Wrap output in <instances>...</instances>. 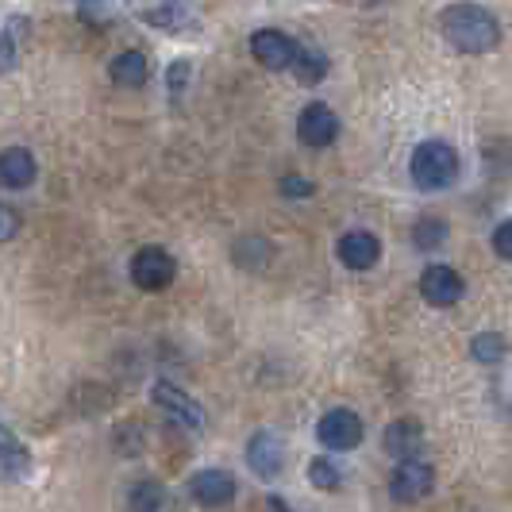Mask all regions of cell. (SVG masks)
<instances>
[{"label": "cell", "instance_id": "6da1fadb", "mask_svg": "<svg viewBox=\"0 0 512 512\" xmlns=\"http://www.w3.org/2000/svg\"><path fill=\"white\" fill-rule=\"evenodd\" d=\"M439 31L443 39L462 54H489L501 43V24L482 4H447L439 12Z\"/></svg>", "mask_w": 512, "mask_h": 512}, {"label": "cell", "instance_id": "7a4b0ae2", "mask_svg": "<svg viewBox=\"0 0 512 512\" xmlns=\"http://www.w3.org/2000/svg\"><path fill=\"white\" fill-rule=\"evenodd\" d=\"M409 174H412V185L424 189V193L447 189V185H455V178H459V154H455L451 143H443V139H424L412 151Z\"/></svg>", "mask_w": 512, "mask_h": 512}, {"label": "cell", "instance_id": "3957f363", "mask_svg": "<svg viewBox=\"0 0 512 512\" xmlns=\"http://www.w3.org/2000/svg\"><path fill=\"white\" fill-rule=\"evenodd\" d=\"M432 489H436V470L424 459H405L393 470V478H389V493H393V501H401V505L424 501Z\"/></svg>", "mask_w": 512, "mask_h": 512}, {"label": "cell", "instance_id": "277c9868", "mask_svg": "<svg viewBox=\"0 0 512 512\" xmlns=\"http://www.w3.org/2000/svg\"><path fill=\"white\" fill-rule=\"evenodd\" d=\"M366 436V428H362V416L351 409H332L320 416V424H316V439L324 443V447H332V451H355Z\"/></svg>", "mask_w": 512, "mask_h": 512}, {"label": "cell", "instance_id": "5b68a950", "mask_svg": "<svg viewBox=\"0 0 512 512\" xmlns=\"http://www.w3.org/2000/svg\"><path fill=\"white\" fill-rule=\"evenodd\" d=\"M151 397H154V405L166 412L174 424L189 428V432H201V428H205V409L174 382H154Z\"/></svg>", "mask_w": 512, "mask_h": 512}, {"label": "cell", "instance_id": "8992f818", "mask_svg": "<svg viewBox=\"0 0 512 512\" xmlns=\"http://www.w3.org/2000/svg\"><path fill=\"white\" fill-rule=\"evenodd\" d=\"M297 135H301L305 147L324 151V147H332L335 139H339V116L324 101L305 104L301 116H297Z\"/></svg>", "mask_w": 512, "mask_h": 512}, {"label": "cell", "instance_id": "52a82bcc", "mask_svg": "<svg viewBox=\"0 0 512 512\" xmlns=\"http://www.w3.org/2000/svg\"><path fill=\"white\" fill-rule=\"evenodd\" d=\"M174 274H178V262L166 255L162 247H143L139 255L131 258V282L139 285V289H147V293L166 289V285L174 282Z\"/></svg>", "mask_w": 512, "mask_h": 512}, {"label": "cell", "instance_id": "ba28073f", "mask_svg": "<svg viewBox=\"0 0 512 512\" xmlns=\"http://www.w3.org/2000/svg\"><path fill=\"white\" fill-rule=\"evenodd\" d=\"M297 51L301 47L285 31H278V27H266V31L251 35V54L258 58V66H266V70H293Z\"/></svg>", "mask_w": 512, "mask_h": 512}, {"label": "cell", "instance_id": "9c48e42d", "mask_svg": "<svg viewBox=\"0 0 512 512\" xmlns=\"http://www.w3.org/2000/svg\"><path fill=\"white\" fill-rule=\"evenodd\" d=\"M462 278L451 270V266H428L420 274V297L428 301L432 308H451L462 301Z\"/></svg>", "mask_w": 512, "mask_h": 512}, {"label": "cell", "instance_id": "30bf717a", "mask_svg": "<svg viewBox=\"0 0 512 512\" xmlns=\"http://www.w3.org/2000/svg\"><path fill=\"white\" fill-rule=\"evenodd\" d=\"M189 493H193V501L205 505V509H224V505H231V497H235V478H231L228 470H216V466H212V470L193 474Z\"/></svg>", "mask_w": 512, "mask_h": 512}, {"label": "cell", "instance_id": "8fae6325", "mask_svg": "<svg viewBox=\"0 0 512 512\" xmlns=\"http://www.w3.org/2000/svg\"><path fill=\"white\" fill-rule=\"evenodd\" d=\"M247 462H251V470H255L258 478H278L285 466V443L274 432H255L251 443H247Z\"/></svg>", "mask_w": 512, "mask_h": 512}, {"label": "cell", "instance_id": "7c38bea8", "mask_svg": "<svg viewBox=\"0 0 512 512\" xmlns=\"http://www.w3.org/2000/svg\"><path fill=\"white\" fill-rule=\"evenodd\" d=\"M335 255H339V262H343L347 270H370V266L382 258V243H378V235H370V231H347V235L335 243Z\"/></svg>", "mask_w": 512, "mask_h": 512}, {"label": "cell", "instance_id": "4fadbf2b", "mask_svg": "<svg viewBox=\"0 0 512 512\" xmlns=\"http://www.w3.org/2000/svg\"><path fill=\"white\" fill-rule=\"evenodd\" d=\"M385 451L401 462L420 459V451H424V428L416 420H393L385 428Z\"/></svg>", "mask_w": 512, "mask_h": 512}, {"label": "cell", "instance_id": "5bb4252c", "mask_svg": "<svg viewBox=\"0 0 512 512\" xmlns=\"http://www.w3.org/2000/svg\"><path fill=\"white\" fill-rule=\"evenodd\" d=\"M35 174H39V166H35L31 151H24V147L0 151V185L4 189H27L35 181Z\"/></svg>", "mask_w": 512, "mask_h": 512}, {"label": "cell", "instance_id": "9a60e30c", "mask_svg": "<svg viewBox=\"0 0 512 512\" xmlns=\"http://www.w3.org/2000/svg\"><path fill=\"white\" fill-rule=\"evenodd\" d=\"M108 74L112 81L120 85V89H139L147 74H151V66H147V54L143 51H124L112 58V66H108Z\"/></svg>", "mask_w": 512, "mask_h": 512}, {"label": "cell", "instance_id": "2e32d148", "mask_svg": "<svg viewBox=\"0 0 512 512\" xmlns=\"http://www.w3.org/2000/svg\"><path fill=\"white\" fill-rule=\"evenodd\" d=\"M27 474H31L27 447H20L16 439H4L0 443V482H24Z\"/></svg>", "mask_w": 512, "mask_h": 512}, {"label": "cell", "instance_id": "e0dca14e", "mask_svg": "<svg viewBox=\"0 0 512 512\" xmlns=\"http://www.w3.org/2000/svg\"><path fill=\"white\" fill-rule=\"evenodd\" d=\"M470 355L482 362V366H497V362H505V355H509V343H505V335L482 332V335H474Z\"/></svg>", "mask_w": 512, "mask_h": 512}, {"label": "cell", "instance_id": "ac0fdd59", "mask_svg": "<svg viewBox=\"0 0 512 512\" xmlns=\"http://www.w3.org/2000/svg\"><path fill=\"white\" fill-rule=\"evenodd\" d=\"M293 70H297V77H301L305 85H316L320 77L328 74V58H324L320 51H305V47H301V51H297V62H293Z\"/></svg>", "mask_w": 512, "mask_h": 512}, {"label": "cell", "instance_id": "d6986e66", "mask_svg": "<svg viewBox=\"0 0 512 512\" xmlns=\"http://www.w3.org/2000/svg\"><path fill=\"white\" fill-rule=\"evenodd\" d=\"M162 501H166V489L158 482H139L131 489V512H162Z\"/></svg>", "mask_w": 512, "mask_h": 512}, {"label": "cell", "instance_id": "ffe728a7", "mask_svg": "<svg viewBox=\"0 0 512 512\" xmlns=\"http://www.w3.org/2000/svg\"><path fill=\"white\" fill-rule=\"evenodd\" d=\"M308 482H312L316 489L335 493V489L343 486V474H339V466H335L332 459H312L308 462Z\"/></svg>", "mask_w": 512, "mask_h": 512}, {"label": "cell", "instance_id": "44dd1931", "mask_svg": "<svg viewBox=\"0 0 512 512\" xmlns=\"http://www.w3.org/2000/svg\"><path fill=\"white\" fill-rule=\"evenodd\" d=\"M447 239V224L443 220H420L416 228H412V243L420 247V251H432Z\"/></svg>", "mask_w": 512, "mask_h": 512}, {"label": "cell", "instance_id": "7402d4cb", "mask_svg": "<svg viewBox=\"0 0 512 512\" xmlns=\"http://www.w3.org/2000/svg\"><path fill=\"white\" fill-rule=\"evenodd\" d=\"M16 231H20V216H16V208L0 205V243H8Z\"/></svg>", "mask_w": 512, "mask_h": 512}, {"label": "cell", "instance_id": "603a6c76", "mask_svg": "<svg viewBox=\"0 0 512 512\" xmlns=\"http://www.w3.org/2000/svg\"><path fill=\"white\" fill-rule=\"evenodd\" d=\"M16 66V43H12V35L0 27V74H8Z\"/></svg>", "mask_w": 512, "mask_h": 512}, {"label": "cell", "instance_id": "cb8c5ba5", "mask_svg": "<svg viewBox=\"0 0 512 512\" xmlns=\"http://www.w3.org/2000/svg\"><path fill=\"white\" fill-rule=\"evenodd\" d=\"M493 251L501 258H512V220H505L501 228L493 231Z\"/></svg>", "mask_w": 512, "mask_h": 512}, {"label": "cell", "instance_id": "d4e9b609", "mask_svg": "<svg viewBox=\"0 0 512 512\" xmlns=\"http://www.w3.org/2000/svg\"><path fill=\"white\" fill-rule=\"evenodd\" d=\"M185 81H189V62H174V66H170V74H166V85H170V93H174V97H181Z\"/></svg>", "mask_w": 512, "mask_h": 512}, {"label": "cell", "instance_id": "484cf974", "mask_svg": "<svg viewBox=\"0 0 512 512\" xmlns=\"http://www.w3.org/2000/svg\"><path fill=\"white\" fill-rule=\"evenodd\" d=\"M282 193H285V197H312V181L293 174V178L282 181Z\"/></svg>", "mask_w": 512, "mask_h": 512}, {"label": "cell", "instance_id": "4316f807", "mask_svg": "<svg viewBox=\"0 0 512 512\" xmlns=\"http://www.w3.org/2000/svg\"><path fill=\"white\" fill-rule=\"evenodd\" d=\"M4 439H12V436H8V428H4V424H0V443H4Z\"/></svg>", "mask_w": 512, "mask_h": 512}]
</instances>
